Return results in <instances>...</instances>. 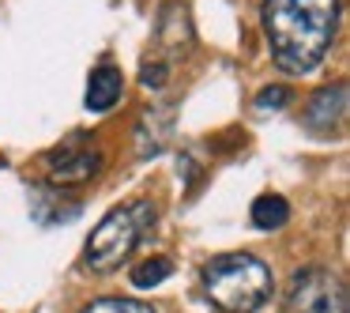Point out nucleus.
<instances>
[{
	"label": "nucleus",
	"mask_w": 350,
	"mask_h": 313,
	"mask_svg": "<svg viewBox=\"0 0 350 313\" xmlns=\"http://www.w3.org/2000/svg\"><path fill=\"white\" fill-rule=\"evenodd\" d=\"M121 95H124V76H121V68H113V64H98V68L87 76L83 106L91 110V114H106V110H113L117 102H121Z\"/></svg>",
	"instance_id": "nucleus-9"
},
{
	"label": "nucleus",
	"mask_w": 350,
	"mask_h": 313,
	"mask_svg": "<svg viewBox=\"0 0 350 313\" xmlns=\"http://www.w3.org/2000/svg\"><path fill=\"white\" fill-rule=\"evenodd\" d=\"M154 42H159V49H162V53H154V57H162V61H170V64L189 49L192 34H189V16H185L181 4H166V12L159 16Z\"/></svg>",
	"instance_id": "nucleus-8"
},
{
	"label": "nucleus",
	"mask_w": 350,
	"mask_h": 313,
	"mask_svg": "<svg viewBox=\"0 0 350 313\" xmlns=\"http://www.w3.org/2000/svg\"><path fill=\"white\" fill-rule=\"evenodd\" d=\"M42 166H46V177L53 185L72 189V185H87L102 170V151L87 136H68L64 144L42 155Z\"/></svg>",
	"instance_id": "nucleus-5"
},
{
	"label": "nucleus",
	"mask_w": 350,
	"mask_h": 313,
	"mask_svg": "<svg viewBox=\"0 0 350 313\" xmlns=\"http://www.w3.org/2000/svg\"><path fill=\"white\" fill-rule=\"evenodd\" d=\"M342 117H347V79L320 87L309 99V106H305V125H309L312 132L342 129Z\"/></svg>",
	"instance_id": "nucleus-7"
},
{
	"label": "nucleus",
	"mask_w": 350,
	"mask_h": 313,
	"mask_svg": "<svg viewBox=\"0 0 350 313\" xmlns=\"http://www.w3.org/2000/svg\"><path fill=\"white\" fill-rule=\"evenodd\" d=\"M204 295L222 313H256L271 298V268L252 253H219L200 272Z\"/></svg>",
	"instance_id": "nucleus-2"
},
{
	"label": "nucleus",
	"mask_w": 350,
	"mask_h": 313,
	"mask_svg": "<svg viewBox=\"0 0 350 313\" xmlns=\"http://www.w3.org/2000/svg\"><path fill=\"white\" fill-rule=\"evenodd\" d=\"M271 61L286 76H309L324 64L339 27V0H264L260 8Z\"/></svg>",
	"instance_id": "nucleus-1"
},
{
	"label": "nucleus",
	"mask_w": 350,
	"mask_h": 313,
	"mask_svg": "<svg viewBox=\"0 0 350 313\" xmlns=\"http://www.w3.org/2000/svg\"><path fill=\"white\" fill-rule=\"evenodd\" d=\"M294 102V91L290 87H282V84H275V87H264V91L256 95V114H282V110Z\"/></svg>",
	"instance_id": "nucleus-13"
},
{
	"label": "nucleus",
	"mask_w": 350,
	"mask_h": 313,
	"mask_svg": "<svg viewBox=\"0 0 350 313\" xmlns=\"http://www.w3.org/2000/svg\"><path fill=\"white\" fill-rule=\"evenodd\" d=\"M83 313H154L147 302H136V298H94Z\"/></svg>",
	"instance_id": "nucleus-14"
},
{
	"label": "nucleus",
	"mask_w": 350,
	"mask_h": 313,
	"mask_svg": "<svg viewBox=\"0 0 350 313\" xmlns=\"http://www.w3.org/2000/svg\"><path fill=\"white\" fill-rule=\"evenodd\" d=\"M286 313H347V283L324 264H309L297 268L290 275L286 287V302H282Z\"/></svg>",
	"instance_id": "nucleus-4"
},
{
	"label": "nucleus",
	"mask_w": 350,
	"mask_h": 313,
	"mask_svg": "<svg viewBox=\"0 0 350 313\" xmlns=\"http://www.w3.org/2000/svg\"><path fill=\"white\" fill-rule=\"evenodd\" d=\"M170 76H174V64L162 61V57H144V64H139V84L147 87V91H162V87L170 84Z\"/></svg>",
	"instance_id": "nucleus-12"
},
{
	"label": "nucleus",
	"mask_w": 350,
	"mask_h": 313,
	"mask_svg": "<svg viewBox=\"0 0 350 313\" xmlns=\"http://www.w3.org/2000/svg\"><path fill=\"white\" fill-rule=\"evenodd\" d=\"M174 125H177V106L174 102H151L144 110V117L136 121V159H151L162 155L174 140Z\"/></svg>",
	"instance_id": "nucleus-6"
},
{
	"label": "nucleus",
	"mask_w": 350,
	"mask_h": 313,
	"mask_svg": "<svg viewBox=\"0 0 350 313\" xmlns=\"http://www.w3.org/2000/svg\"><path fill=\"white\" fill-rule=\"evenodd\" d=\"M249 219L256 230H282L290 223V204L279 192H260L249 208Z\"/></svg>",
	"instance_id": "nucleus-10"
},
{
	"label": "nucleus",
	"mask_w": 350,
	"mask_h": 313,
	"mask_svg": "<svg viewBox=\"0 0 350 313\" xmlns=\"http://www.w3.org/2000/svg\"><path fill=\"white\" fill-rule=\"evenodd\" d=\"M170 275H174V260L170 257H151L144 260V264L132 268V287L147 290V287H159V283H166Z\"/></svg>",
	"instance_id": "nucleus-11"
},
{
	"label": "nucleus",
	"mask_w": 350,
	"mask_h": 313,
	"mask_svg": "<svg viewBox=\"0 0 350 313\" xmlns=\"http://www.w3.org/2000/svg\"><path fill=\"white\" fill-rule=\"evenodd\" d=\"M154 219H159V208L151 200H129V204L113 208V212L102 215V223L91 230L87 238V268L91 272H117L132 253L144 245V238L154 230Z\"/></svg>",
	"instance_id": "nucleus-3"
}]
</instances>
